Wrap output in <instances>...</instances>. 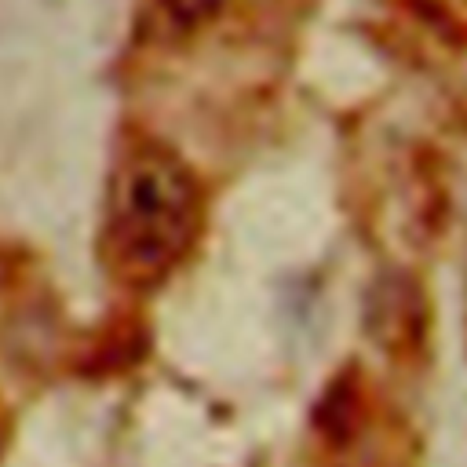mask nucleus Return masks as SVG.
I'll return each mask as SVG.
<instances>
[{
	"instance_id": "nucleus-1",
	"label": "nucleus",
	"mask_w": 467,
	"mask_h": 467,
	"mask_svg": "<svg viewBox=\"0 0 467 467\" xmlns=\"http://www.w3.org/2000/svg\"><path fill=\"white\" fill-rule=\"evenodd\" d=\"M204 190L193 168L161 139L131 135L109 168L99 252L128 288L161 285L197 244Z\"/></svg>"
},
{
	"instance_id": "nucleus-2",
	"label": "nucleus",
	"mask_w": 467,
	"mask_h": 467,
	"mask_svg": "<svg viewBox=\"0 0 467 467\" xmlns=\"http://www.w3.org/2000/svg\"><path fill=\"white\" fill-rule=\"evenodd\" d=\"M365 332L398 361H416L427 354L431 339V303L412 274H383L365 299Z\"/></svg>"
},
{
	"instance_id": "nucleus-3",
	"label": "nucleus",
	"mask_w": 467,
	"mask_h": 467,
	"mask_svg": "<svg viewBox=\"0 0 467 467\" xmlns=\"http://www.w3.org/2000/svg\"><path fill=\"white\" fill-rule=\"evenodd\" d=\"M223 7L226 0H146V22L157 40H186Z\"/></svg>"
}]
</instances>
